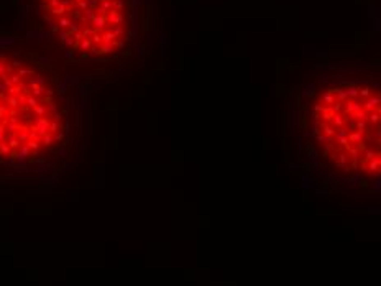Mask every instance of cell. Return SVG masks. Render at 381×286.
I'll return each mask as SVG.
<instances>
[{"label":"cell","mask_w":381,"mask_h":286,"mask_svg":"<svg viewBox=\"0 0 381 286\" xmlns=\"http://www.w3.org/2000/svg\"><path fill=\"white\" fill-rule=\"evenodd\" d=\"M107 21H109L110 25L120 26L122 23H123V15H122V12L110 10V12H109V17H107Z\"/></svg>","instance_id":"obj_3"},{"label":"cell","mask_w":381,"mask_h":286,"mask_svg":"<svg viewBox=\"0 0 381 286\" xmlns=\"http://www.w3.org/2000/svg\"><path fill=\"white\" fill-rule=\"evenodd\" d=\"M28 155H30V146L26 145V143H23V146H20V150H18V155H17L18 163L25 166V161H26V158H28Z\"/></svg>","instance_id":"obj_4"},{"label":"cell","mask_w":381,"mask_h":286,"mask_svg":"<svg viewBox=\"0 0 381 286\" xmlns=\"http://www.w3.org/2000/svg\"><path fill=\"white\" fill-rule=\"evenodd\" d=\"M51 8H56V7H59L61 5V0H51Z\"/></svg>","instance_id":"obj_33"},{"label":"cell","mask_w":381,"mask_h":286,"mask_svg":"<svg viewBox=\"0 0 381 286\" xmlns=\"http://www.w3.org/2000/svg\"><path fill=\"white\" fill-rule=\"evenodd\" d=\"M312 135L335 170L381 181V86L327 84L311 104Z\"/></svg>","instance_id":"obj_1"},{"label":"cell","mask_w":381,"mask_h":286,"mask_svg":"<svg viewBox=\"0 0 381 286\" xmlns=\"http://www.w3.org/2000/svg\"><path fill=\"white\" fill-rule=\"evenodd\" d=\"M58 130H59V122H53L50 125V133H58Z\"/></svg>","instance_id":"obj_22"},{"label":"cell","mask_w":381,"mask_h":286,"mask_svg":"<svg viewBox=\"0 0 381 286\" xmlns=\"http://www.w3.org/2000/svg\"><path fill=\"white\" fill-rule=\"evenodd\" d=\"M77 4H79V8H81L82 12H84L85 8H89V2H87V0H82V2H77Z\"/></svg>","instance_id":"obj_24"},{"label":"cell","mask_w":381,"mask_h":286,"mask_svg":"<svg viewBox=\"0 0 381 286\" xmlns=\"http://www.w3.org/2000/svg\"><path fill=\"white\" fill-rule=\"evenodd\" d=\"M71 23H72V21H71L69 18H67V17H61V20L58 21V25H59V28H61V30H66V28H69V26H71Z\"/></svg>","instance_id":"obj_11"},{"label":"cell","mask_w":381,"mask_h":286,"mask_svg":"<svg viewBox=\"0 0 381 286\" xmlns=\"http://www.w3.org/2000/svg\"><path fill=\"white\" fill-rule=\"evenodd\" d=\"M41 140H43V145H45V146H50V145H53L54 137H53V135H51V133H46L45 137L41 138Z\"/></svg>","instance_id":"obj_15"},{"label":"cell","mask_w":381,"mask_h":286,"mask_svg":"<svg viewBox=\"0 0 381 286\" xmlns=\"http://www.w3.org/2000/svg\"><path fill=\"white\" fill-rule=\"evenodd\" d=\"M69 35H71L69 31H61L59 33V39H61V41H66V39L69 38Z\"/></svg>","instance_id":"obj_25"},{"label":"cell","mask_w":381,"mask_h":286,"mask_svg":"<svg viewBox=\"0 0 381 286\" xmlns=\"http://www.w3.org/2000/svg\"><path fill=\"white\" fill-rule=\"evenodd\" d=\"M50 125H51L50 120L45 118V117H36L35 118V128L39 138H43L46 133H50Z\"/></svg>","instance_id":"obj_2"},{"label":"cell","mask_w":381,"mask_h":286,"mask_svg":"<svg viewBox=\"0 0 381 286\" xmlns=\"http://www.w3.org/2000/svg\"><path fill=\"white\" fill-rule=\"evenodd\" d=\"M91 46H92V39H89V38H82L81 39V51H87V50H91Z\"/></svg>","instance_id":"obj_13"},{"label":"cell","mask_w":381,"mask_h":286,"mask_svg":"<svg viewBox=\"0 0 381 286\" xmlns=\"http://www.w3.org/2000/svg\"><path fill=\"white\" fill-rule=\"evenodd\" d=\"M33 112H35L38 117H43V113L46 112V107L45 105H36L35 109H33Z\"/></svg>","instance_id":"obj_21"},{"label":"cell","mask_w":381,"mask_h":286,"mask_svg":"<svg viewBox=\"0 0 381 286\" xmlns=\"http://www.w3.org/2000/svg\"><path fill=\"white\" fill-rule=\"evenodd\" d=\"M95 15H97V13H95V10H94V8H91V7L85 8V10L82 12V17H84V20H94Z\"/></svg>","instance_id":"obj_10"},{"label":"cell","mask_w":381,"mask_h":286,"mask_svg":"<svg viewBox=\"0 0 381 286\" xmlns=\"http://www.w3.org/2000/svg\"><path fill=\"white\" fill-rule=\"evenodd\" d=\"M7 143H8V146H10V148H18V146H20V140H18L17 137H15L13 133H7Z\"/></svg>","instance_id":"obj_7"},{"label":"cell","mask_w":381,"mask_h":286,"mask_svg":"<svg viewBox=\"0 0 381 286\" xmlns=\"http://www.w3.org/2000/svg\"><path fill=\"white\" fill-rule=\"evenodd\" d=\"M30 87H31V91H33V94H35V97H39V95L45 92V87H43V86H39V84H36L35 81L30 82Z\"/></svg>","instance_id":"obj_8"},{"label":"cell","mask_w":381,"mask_h":286,"mask_svg":"<svg viewBox=\"0 0 381 286\" xmlns=\"http://www.w3.org/2000/svg\"><path fill=\"white\" fill-rule=\"evenodd\" d=\"M92 23H94V28L95 30H102L104 26H105V23H107V18L104 17V15H95L94 20H92Z\"/></svg>","instance_id":"obj_6"},{"label":"cell","mask_w":381,"mask_h":286,"mask_svg":"<svg viewBox=\"0 0 381 286\" xmlns=\"http://www.w3.org/2000/svg\"><path fill=\"white\" fill-rule=\"evenodd\" d=\"M50 28H51V31H54V33L58 31V26L54 25V23H50Z\"/></svg>","instance_id":"obj_38"},{"label":"cell","mask_w":381,"mask_h":286,"mask_svg":"<svg viewBox=\"0 0 381 286\" xmlns=\"http://www.w3.org/2000/svg\"><path fill=\"white\" fill-rule=\"evenodd\" d=\"M84 38V35H82V31H77V33H74V39L76 41H79V39H82Z\"/></svg>","instance_id":"obj_35"},{"label":"cell","mask_w":381,"mask_h":286,"mask_svg":"<svg viewBox=\"0 0 381 286\" xmlns=\"http://www.w3.org/2000/svg\"><path fill=\"white\" fill-rule=\"evenodd\" d=\"M12 82H13V84H20V76L13 74V76H12Z\"/></svg>","instance_id":"obj_34"},{"label":"cell","mask_w":381,"mask_h":286,"mask_svg":"<svg viewBox=\"0 0 381 286\" xmlns=\"http://www.w3.org/2000/svg\"><path fill=\"white\" fill-rule=\"evenodd\" d=\"M35 82H36V84H39V86H41V84H43V82H45V79H43V78H41V76H39V78H38V79H36V81H35Z\"/></svg>","instance_id":"obj_39"},{"label":"cell","mask_w":381,"mask_h":286,"mask_svg":"<svg viewBox=\"0 0 381 286\" xmlns=\"http://www.w3.org/2000/svg\"><path fill=\"white\" fill-rule=\"evenodd\" d=\"M46 110H48V112H51V113H56L58 107H56V104H50V105L46 107Z\"/></svg>","instance_id":"obj_27"},{"label":"cell","mask_w":381,"mask_h":286,"mask_svg":"<svg viewBox=\"0 0 381 286\" xmlns=\"http://www.w3.org/2000/svg\"><path fill=\"white\" fill-rule=\"evenodd\" d=\"M112 33L117 36V38H122V36H123V26H122V25H120V26H113V28H112Z\"/></svg>","instance_id":"obj_17"},{"label":"cell","mask_w":381,"mask_h":286,"mask_svg":"<svg viewBox=\"0 0 381 286\" xmlns=\"http://www.w3.org/2000/svg\"><path fill=\"white\" fill-rule=\"evenodd\" d=\"M66 58H72V50H67L66 51Z\"/></svg>","instance_id":"obj_40"},{"label":"cell","mask_w":381,"mask_h":286,"mask_svg":"<svg viewBox=\"0 0 381 286\" xmlns=\"http://www.w3.org/2000/svg\"><path fill=\"white\" fill-rule=\"evenodd\" d=\"M26 145H28L30 150H33V151H38V148H39L38 140H28V141H26Z\"/></svg>","instance_id":"obj_18"},{"label":"cell","mask_w":381,"mask_h":286,"mask_svg":"<svg viewBox=\"0 0 381 286\" xmlns=\"http://www.w3.org/2000/svg\"><path fill=\"white\" fill-rule=\"evenodd\" d=\"M30 140H39L38 133H36L35 130H31V132H30Z\"/></svg>","instance_id":"obj_31"},{"label":"cell","mask_w":381,"mask_h":286,"mask_svg":"<svg viewBox=\"0 0 381 286\" xmlns=\"http://www.w3.org/2000/svg\"><path fill=\"white\" fill-rule=\"evenodd\" d=\"M26 105L35 109L36 105H39V104H38V100H36V97H26Z\"/></svg>","instance_id":"obj_20"},{"label":"cell","mask_w":381,"mask_h":286,"mask_svg":"<svg viewBox=\"0 0 381 286\" xmlns=\"http://www.w3.org/2000/svg\"><path fill=\"white\" fill-rule=\"evenodd\" d=\"M110 2H113V0H110Z\"/></svg>","instance_id":"obj_44"},{"label":"cell","mask_w":381,"mask_h":286,"mask_svg":"<svg viewBox=\"0 0 381 286\" xmlns=\"http://www.w3.org/2000/svg\"><path fill=\"white\" fill-rule=\"evenodd\" d=\"M0 120H2V118H0Z\"/></svg>","instance_id":"obj_45"},{"label":"cell","mask_w":381,"mask_h":286,"mask_svg":"<svg viewBox=\"0 0 381 286\" xmlns=\"http://www.w3.org/2000/svg\"><path fill=\"white\" fill-rule=\"evenodd\" d=\"M46 158H36V163H45Z\"/></svg>","instance_id":"obj_41"},{"label":"cell","mask_w":381,"mask_h":286,"mask_svg":"<svg viewBox=\"0 0 381 286\" xmlns=\"http://www.w3.org/2000/svg\"><path fill=\"white\" fill-rule=\"evenodd\" d=\"M7 105H8V107H12V109H17V107L20 105V102H18V97H17V95L7 97Z\"/></svg>","instance_id":"obj_12"},{"label":"cell","mask_w":381,"mask_h":286,"mask_svg":"<svg viewBox=\"0 0 381 286\" xmlns=\"http://www.w3.org/2000/svg\"><path fill=\"white\" fill-rule=\"evenodd\" d=\"M102 45H117V36L112 33V30H109L102 35Z\"/></svg>","instance_id":"obj_5"},{"label":"cell","mask_w":381,"mask_h":286,"mask_svg":"<svg viewBox=\"0 0 381 286\" xmlns=\"http://www.w3.org/2000/svg\"><path fill=\"white\" fill-rule=\"evenodd\" d=\"M64 137H66V133H64V132H58L56 137H54V140H56V141H63Z\"/></svg>","instance_id":"obj_26"},{"label":"cell","mask_w":381,"mask_h":286,"mask_svg":"<svg viewBox=\"0 0 381 286\" xmlns=\"http://www.w3.org/2000/svg\"><path fill=\"white\" fill-rule=\"evenodd\" d=\"M66 84H59L58 86V92H59V94H66Z\"/></svg>","instance_id":"obj_30"},{"label":"cell","mask_w":381,"mask_h":286,"mask_svg":"<svg viewBox=\"0 0 381 286\" xmlns=\"http://www.w3.org/2000/svg\"><path fill=\"white\" fill-rule=\"evenodd\" d=\"M30 74H33V71H30V69H23V67H21L20 71H18V76H30Z\"/></svg>","instance_id":"obj_23"},{"label":"cell","mask_w":381,"mask_h":286,"mask_svg":"<svg viewBox=\"0 0 381 286\" xmlns=\"http://www.w3.org/2000/svg\"><path fill=\"white\" fill-rule=\"evenodd\" d=\"M18 102H20V105L25 107V104H26V97H25V95H18Z\"/></svg>","instance_id":"obj_32"},{"label":"cell","mask_w":381,"mask_h":286,"mask_svg":"<svg viewBox=\"0 0 381 286\" xmlns=\"http://www.w3.org/2000/svg\"><path fill=\"white\" fill-rule=\"evenodd\" d=\"M12 64H13V66H15V67H20V66H21V64H20V63H18V61H13V63H12Z\"/></svg>","instance_id":"obj_42"},{"label":"cell","mask_w":381,"mask_h":286,"mask_svg":"<svg viewBox=\"0 0 381 286\" xmlns=\"http://www.w3.org/2000/svg\"><path fill=\"white\" fill-rule=\"evenodd\" d=\"M64 45H66L67 48H69V46H74V45H76V39H74V38H71V36H69V38H67L66 41H64Z\"/></svg>","instance_id":"obj_28"},{"label":"cell","mask_w":381,"mask_h":286,"mask_svg":"<svg viewBox=\"0 0 381 286\" xmlns=\"http://www.w3.org/2000/svg\"><path fill=\"white\" fill-rule=\"evenodd\" d=\"M113 48H115L113 45H102L99 50H97V54H109V53L113 51Z\"/></svg>","instance_id":"obj_9"},{"label":"cell","mask_w":381,"mask_h":286,"mask_svg":"<svg viewBox=\"0 0 381 286\" xmlns=\"http://www.w3.org/2000/svg\"><path fill=\"white\" fill-rule=\"evenodd\" d=\"M92 43H102V35H97V33H95V35L92 36Z\"/></svg>","instance_id":"obj_29"},{"label":"cell","mask_w":381,"mask_h":286,"mask_svg":"<svg viewBox=\"0 0 381 286\" xmlns=\"http://www.w3.org/2000/svg\"><path fill=\"white\" fill-rule=\"evenodd\" d=\"M51 12H53L54 15H64V13H66V12H67V8L64 7V5H59V7L53 8V10H51Z\"/></svg>","instance_id":"obj_19"},{"label":"cell","mask_w":381,"mask_h":286,"mask_svg":"<svg viewBox=\"0 0 381 286\" xmlns=\"http://www.w3.org/2000/svg\"><path fill=\"white\" fill-rule=\"evenodd\" d=\"M53 118H54V122H61V113L59 112L53 113Z\"/></svg>","instance_id":"obj_37"},{"label":"cell","mask_w":381,"mask_h":286,"mask_svg":"<svg viewBox=\"0 0 381 286\" xmlns=\"http://www.w3.org/2000/svg\"><path fill=\"white\" fill-rule=\"evenodd\" d=\"M76 2H82V0H76Z\"/></svg>","instance_id":"obj_43"},{"label":"cell","mask_w":381,"mask_h":286,"mask_svg":"<svg viewBox=\"0 0 381 286\" xmlns=\"http://www.w3.org/2000/svg\"><path fill=\"white\" fill-rule=\"evenodd\" d=\"M112 8L117 12H122V8H123V0H113L112 2Z\"/></svg>","instance_id":"obj_16"},{"label":"cell","mask_w":381,"mask_h":286,"mask_svg":"<svg viewBox=\"0 0 381 286\" xmlns=\"http://www.w3.org/2000/svg\"><path fill=\"white\" fill-rule=\"evenodd\" d=\"M0 155H4V156L10 155V146H8L7 141H0Z\"/></svg>","instance_id":"obj_14"},{"label":"cell","mask_w":381,"mask_h":286,"mask_svg":"<svg viewBox=\"0 0 381 286\" xmlns=\"http://www.w3.org/2000/svg\"><path fill=\"white\" fill-rule=\"evenodd\" d=\"M18 122H20V120H18V117H10V118H8V124H17L18 125Z\"/></svg>","instance_id":"obj_36"}]
</instances>
